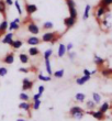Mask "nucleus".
Segmentation results:
<instances>
[{
  "instance_id": "1",
  "label": "nucleus",
  "mask_w": 112,
  "mask_h": 121,
  "mask_svg": "<svg viewBox=\"0 0 112 121\" xmlns=\"http://www.w3.org/2000/svg\"><path fill=\"white\" fill-rule=\"evenodd\" d=\"M66 3H67L68 10H69V17L74 18V19H77V17H78V12H77L76 3H75V1L74 0H66Z\"/></svg>"
},
{
  "instance_id": "2",
  "label": "nucleus",
  "mask_w": 112,
  "mask_h": 121,
  "mask_svg": "<svg viewBox=\"0 0 112 121\" xmlns=\"http://www.w3.org/2000/svg\"><path fill=\"white\" fill-rule=\"evenodd\" d=\"M57 34H59V33H58V32H56V31L46 32V33H44V34H43V36H42V39H41V41H43V42H51Z\"/></svg>"
},
{
  "instance_id": "3",
  "label": "nucleus",
  "mask_w": 112,
  "mask_h": 121,
  "mask_svg": "<svg viewBox=\"0 0 112 121\" xmlns=\"http://www.w3.org/2000/svg\"><path fill=\"white\" fill-rule=\"evenodd\" d=\"M33 85H34V82H33V80H30L29 78H23V80H22V90L23 91H26V90L32 89Z\"/></svg>"
},
{
  "instance_id": "4",
  "label": "nucleus",
  "mask_w": 112,
  "mask_h": 121,
  "mask_svg": "<svg viewBox=\"0 0 112 121\" xmlns=\"http://www.w3.org/2000/svg\"><path fill=\"white\" fill-rule=\"evenodd\" d=\"M28 31H29L30 33H32L33 35H37L38 33H40V28L37 26L36 23L31 21V22H29V24H28Z\"/></svg>"
},
{
  "instance_id": "5",
  "label": "nucleus",
  "mask_w": 112,
  "mask_h": 121,
  "mask_svg": "<svg viewBox=\"0 0 112 121\" xmlns=\"http://www.w3.org/2000/svg\"><path fill=\"white\" fill-rule=\"evenodd\" d=\"M1 42H2L3 44H8L11 46V44H12V42H13V33L12 32H8V33L3 36Z\"/></svg>"
},
{
  "instance_id": "6",
  "label": "nucleus",
  "mask_w": 112,
  "mask_h": 121,
  "mask_svg": "<svg viewBox=\"0 0 112 121\" xmlns=\"http://www.w3.org/2000/svg\"><path fill=\"white\" fill-rule=\"evenodd\" d=\"M41 43V39H38L36 35H33V36H30L28 40H26V44L31 45V46H36Z\"/></svg>"
},
{
  "instance_id": "7",
  "label": "nucleus",
  "mask_w": 112,
  "mask_h": 121,
  "mask_svg": "<svg viewBox=\"0 0 112 121\" xmlns=\"http://www.w3.org/2000/svg\"><path fill=\"white\" fill-rule=\"evenodd\" d=\"M25 10H26L28 16H31V14H33V13H35L36 11H37V7H36V4H34V3H26Z\"/></svg>"
},
{
  "instance_id": "8",
  "label": "nucleus",
  "mask_w": 112,
  "mask_h": 121,
  "mask_svg": "<svg viewBox=\"0 0 112 121\" xmlns=\"http://www.w3.org/2000/svg\"><path fill=\"white\" fill-rule=\"evenodd\" d=\"M77 22V19H74V18H71V17H67V18H65L64 19V24L66 26V29H71L73 26H75V23Z\"/></svg>"
},
{
  "instance_id": "9",
  "label": "nucleus",
  "mask_w": 112,
  "mask_h": 121,
  "mask_svg": "<svg viewBox=\"0 0 112 121\" xmlns=\"http://www.w3.org/2000/svg\"><path fill=\"white\" fill-rule=\"evenodd\" d=\"M2 62L4 64H13V62H14V53H13V52L8 53V54L3 57Z\"/></svg>"
},
{
  "instance_id": "10",
  "label": "nucleus",
  "mask_w": 112,
  "mask_h": 121,
  "mask_svg": "<svg viewBox=\"0 0 112 121\" xmlns=\"http://www.w3.org/2000/svg\"><path fill=\"white\" fill-rule=\"evenodd\" d=\"M87 113L91 115L93 118H96L97 120H103V119H104V113L101 112L100 110H98V111H89V112H87Z\"/></svg>"
},
{
  "instance_id": "11",
  "label": "nucleus",
  "mask_w": 112,
  "mask_h": 121,
  "mask_svg": "<svg viewBox=\"0 0 112 121\" xmlns=\"http://www.w3.org/2000/svg\"><path fill=\"white\" fill-rule=\"evenodd\" d=\"M66 45L61 43V44L58 45V50H57V56L58 57H63L65 54H66Z\"/></svg>"
},
{
  "instance_id": "12",
  "label": "nucleus",
  "mask_w": 112,
  "mask_h": 121,
  "mask_svg": "<svg viewBox=\"0 0 112 121\" xmlns=\"http://www.w3.org/2000/svg\"><path fill=\"white\" fill-rule=\"evenodd\" d=\"M89 79H90V76H86V75H83V76L78 77V78H77L76 84L77 85H79V86H81V85H83V84H86Z\"/></svg>"
},
{
  "instance_id": "13",
  "label": "nucleus",
  "mask_w": 112,
  "mask_h": 121,
  "mask_svg": "<svg viewBox=\"0 0 112 121\" xmlns=\"http://www.w3.org/2000/svg\"><path fill=\"white\" fill-rule=\"evenodd\" d=\"M19 108L24 110V111H30V109L32 108V105H31L29 101H22L19 105Z\"/></svg>"
},
{
  "instance_id": "14",
  "label": "nucleus",
  "mask_w": 112,
  "mask_h": 121,
  "mask_svg": "<svg viewBox=\"0 0 112 121\" xmlns=\"http://www.w3.org/2000/svg\"><path fill=\"white\" fill-rule=\"evenodd\" d=\"M107 12V8L106 7H102V6H100L98 9H97L96 11V17L97 18H101V17H103L104 14H106Z\"/></svg>"
},
{
  "instance_id": "15",
  "label": "nucleus",
  "mask_w": 112,
  "mask_h": 121,
  "mask_svg": "<svg viewBox=\"0 0 112 121\" xmlns=\"http://www.w3.org/2000/svg\"><path fill=\"white\" fill-rule=\"evenodd\" d=\"M44 60H45V68H46L47 75H48V76H52V75H53V72H52L51 60H50V58H44Z\"/></svg>"
},
{
  "instance_id": "16",
  "label": "nucleus",
  "mask_w": 112,
  "mask_h": 121,
  "mask_svg": "<svg viewBox=\"0 0 112 121\" xmlns=\"http://www.w3.org/2000/svg\"><path fill=\"white\" fill-rule=\"evenodd\" d=\"M20 29V24L19 23H16L11 21L9 23V26H8V32H12V31H17V30Z\"/></svg>"
},
{
  "instance_id": "17",
  "label": "nucleus",
  "mask_w": 112,
  "mask_h": 121,
  "mask_svg": "<svg viewBox=\"0 0 112 121\" xmlns=\"http://www.w3.org/2000/svg\"><path fill=\"white\" fill-rule=\"evenodd\" d=\"M8 26H9V24H8V21H7L6 19L0 23V35L3 34V33L8 30Z\"/></svg>"
},
{
  "instance_id": "18",
  "label": "nucleus",
  "mask_w": 112,
  "mask_h": 121,
  "mask_svg": "<svg viewBox=\"0 0 112 121\" xmlns=\"http://www.w3.org/2000/svg\"><path fill=\"white\" fill-rule=\"evenodd\" d=\"M22 45H23V41H21V40H13L11 48H14V50H18V48H22Z\"/></svg>"
},
{
  "instance_id": "19",
  "label": "nucleus",
  "mask_w": 112,
  "mask_h": 121,
  "mask_svg": "<svg viewBox=\"0 0 112 121\" xmlns=\"http://www.w3.org/2000/svg\"><path fill=\"white\" fill-rule=\"evenodd\" d=\"M19 60L22 64H28L30 58H29V55H26L25 53H21V54L19 55Z\"/></svg>"
},
{
  "instance_id": "20",
  "label": "nucleus",
  "mask_w": 112,
  "mask_h": 121,
  "mask_svg": "<svg viewBox=\"0 0 112 121\" xmlns=\"http://www.w3.org/2000/svg\"><path fill=\"white\" fill-rule=\"evenodd\" d=\"M78 112H83V110L80 107H78V106H74V107H71V110H69V113H71V116L73 117L74 115H76V113H78Z\"/></svg>"
},
{
  "instance_id": "21",
  "label": "nucleus",
  "mask_w": 112,
  "mask_h": 121,
  "mask_svg": "<svg viewBox=\"0 0 112 121\" xmlns=\"http://www.w3.org/2000/svg\"><path fill=\"white\" fill-rule=\"evenodd\" d=\"M6 10H7V4L4 2V0H0V13L6 18Z\"/></svg>"
},
{
  "instance_id": "22",
  "label": "nucleus",
  "mask_w": 112,
  "mask_h": 121,
  "mask_svg": "<svg viewBox=\"0 0 112 121\" xmlns=\"http://www.w3.org/2000/svg\"><path fill=\"white\" fill-rule=\"evenodd\" d=\"M40 54V50L35 46H32V48H29V55L30 56H37Z\"/></svg>"
},
{
  "instance_id": "23",
  "label": "nucleus",
  "mask_w": 112,
  "mask_h": 121,
  "mask_svg": "<svg viewBox=\"0 0 112 121\" xmlns=\"http://www.w3.org/2000/svg\"><path fill=\"white\" fill-rule=\"evenodd\" d=\"M90 9H91V6L90 4H87L85 7V11H83V20H87L89 18V12H90Z\"/></svg>"
},
{
  "instance_id": "24",
  "label": "nucleus",
  "mask_w": 112,
  "mask_h": 121,
  "mask_svg": "<svg viewBox=\"0 0 112 121\" xmlns=\"http://www.w3.org/2000/svg\"><path fill=\"white\" fill-rule=\"evenodd\" d=\"M53 28H54V23L52 21H45L43 23V29L44 30H52Z\"/></svg>"
},
{
  "instance_id": "25",
  "label": "nucleus",
  "mask_w": 112,
  "mask_h": 121,
  "mask_svg": "<svg viewBox=\"0 0 112 121\" xmlns=\"http://www.w3.org/2000/svg\"><path fill=\"white\" fill-rule=\"evenodd\" d=\"M93 62H95V64H96V65L100 66V65H102V64L104 63V60H103L102 57L98 56V55H95V57H93Z\"/></svg>"
},
{
  "instance_id": "26",
  "label": "nucleus",
  "mask_w": 112,
  "mask_h": 121,
  "mask_svg": "<svg viewBox=\"0 0 112 121\" xmlns=\"http://www.w3.org/2000/svg\"><path fill=\"white\" fill-rule=\"evenodd\" d=\"M64 73H65V70L63 69V68H61V69L54 72V73H53V76H54L55 78H62V77L64 76Z\"/></svg>"
},
{
  "instance_id": "27",
  "label": "nucleus",
  "mask_w": 112,
  "mask_h": 121,
  "mask_svg": "<svg viewBox=\"0 0 112 121\" xmlns=\"http://www.w3.org/2000/svg\"><path fill=\"white\" fill-rule=\"evenodd\" d=\"M75 99L79 102H83L85 101V99H86V96H85V94L78 92V94H76V96H75Z\"/></svg>"
},
{
  "instance_id": "28",
  "label": "nucleus",
  "mask_w": 112,
  "mask_h": 121,
  "mask_svg": "<svg viewBox=\"0 0 112 121\" xmlns=\"http://www.w3.org/2000/svg\"><path fill=\"white\" fill-rule=\"evenodd\" d=\"M92 100L97 104H100V101H101V96L98 94V92H93L92 94Z\"/></svg>"
},
{
  "instance_id": "29",
  "label": "nucleus",
  "mask_w": 112,
  "mask_h": 121,
  "mask_svg": "<svg viewBox=\"0 0 112 121\" xmlns=\"http://www.w3.org/2000/svg\"><path fill=\"white\" fill-rule=\"evenodd\" d=\"M19 98H20V100H22V101H29L30 96L28 95V94H25V92H21L19 95Z\"/></svg>"
},
{
  "instance_id": "30",
  "label": "nucleus",
  "mask_w": 112,
  "mask_h": 121,
  "mask_svg": "<svg viewBox=\"0 0 112 121\" xmlns=\"http://www.w3.org/2000/svg\"><path fill=\"white\" fill-rule=\"evenodd\" d=\"M37 78L40 80H42V82H50L51 80V76H45V75H43V74H38L37 75Z\"/></svg>"
},
{
  "instance_id": "31",
  "label": "nucleus",
  "mask_w": 112,
  "mask_h": 121,
  "mask_svg": "<svg viewBox=\"0 0 112 121\" xmlns=\"http://www.w3.org/2000/svg\"><path fill=\"white\" fill-rule=\"evenodd\" d=\"M109 104L108 102H103L102 105H101V107H100V111L101 112H103V113H106L108 110H109Z\"/></svg>"
},
{
  "instance_id": "32",
  "label": "nucleus",
  "mask_w": 112,
  "mask_h": 121,
  "mask_svg": "<svg viewBox=\"0 0 112 121\" xmlns=\"http://www.w3.org/2000/svg\"><path fill=\"white\" fill-rule=\"evenodd\" d=\"M13 4L16 6V9H17V11H18V13H19V16H21L22 14V8H21V6H20V3H19V1L18 0H16V1H13Z\"/></svg>"
},
{
  "instance_id": "33",
  "label": "nucleus",
  "mask_w": 112,
  "mask_h": 121,
  "mask_svg": "<svg viewBox=\"0 0 112 121\" xmlns=\"http://www.w3.org/2000/svg\"><path fill=\"white\" fill-rule=\"evenodd\" d=\"M41 104H42V101L40 100V99H37V100H34V101H33V105H32V108L34 109V110H37V109L40 108Z\"/></svg>"
},
{
  "instance_id": "34",
  "label": "nucleus",
  "mask_w": 112,
  "mask_h": 121,
  "mask_svg": "<svg viewBox=\"0 0 112 121\" xmlns=\"http://www.w3.org/2000/svg\"><path fill=\"white\" fill-rule=\"evenodd\" d=\"M53 55V50L52 48H48L44 52V58H50Z\"/></svg>"
},
{
  "instance_id": "35",
  "label": "nucleus",
  "mask_w": 112,
  "mask_h": 121,
  "mask_svg": "<svg viewBox=\"0 0 112 121\" xmlns=\"http://www.w3.org/2000/svg\"><path fill=\"white\" fill-rule=\"evenodd\" d=\"M86 105H87V108L88 109H93L96 107V102L93 101V100H88Z\"/></svg>"
},
{
  "instance_id": "36",
  "label": "nucleus",
  "mask_w": 112,
  "mask_h": 121,
  "mask_svg": "<svg viewBox=\"0 0 112 121\" xmlns=\"http://www.w3.org/2000/svg\"><path fill=\"white\" fill-rule=\"evenodd\" d=\"M112 4V0H101V6L102 7H109Z\"/></svg>"
},
{
  "instance_id": "37",
  "label": "nucleus",
  "mask_w": 112,
  "mask_h": 121,
  "mask_svg": "<svg viewBox=\"0 0 112 121\" xmlns=\"http://www.w3.org/2000/svg\"><path fill=\"white\" fill-rule=\"evenodd\" d=\"M8 74V69L6 67H0V77H4Z\"/></svg>"
},
{
  "instance_id": "38",
  "label": "nucleus",
  "mask_w": 112,
  "mask_h": 121,
  "mask_svg": "<svg viewBox=\"0 0 112 121\" xmlns=\"http://www.w3.org/2000/svg\"><path fill=\"white\" fill-rule=\"evenodd\" d=\"M83 115H85V112H78V113H76V115L73 116V118L75 119H78V120H80V119L83 117Z\"/></svg>"
},
{
  "instance_id": "39",
  "label": "nucleus",
  "mask_w": 112,
  "mask_h": 121,
  "mask_svg": "<svg viewBox=\"0 0 112 121\" xmlns=\"http://www.w3.org/2000/svg\"><path fill=\"white\" fill-rule=\"evenodd\" d=\"M101 74H102L103 76H109L110 74H112V69H103L101 72Z\"/></svg>"
},
{
  "instance_id": "40",
  "label": "nucleus",
  "mask_w": 112,
  "mask_h": 121,
  "mask_svg": "<svg viewBox=\"0 0 112 121\" xmlns=\"http://www.w3.org/2000/svg\"><path fill=\"white\" fill-rule=\"evenodd\" d=\"M68 57H69V60H74L75 57H76V53L75 52H68Z\"/></svg>"
},
{
  "instance_id": "41",
  "label": "nucleus",
  "mask_w": 112,
  "mask_h": 121,
  "mask_svg": "<svg viewBox=\"0 0 112 121\" xmlns=\"http://www.w3.org/2000/svg\"><path fill=\"white\" fill-rule=\"evenodd\" d=\"M73 48H74V44H73V43H68V44L66 45V51L71 52V50H73Z\"/></svg>"
},
{
  "instance_id": "42",
  "label": "nucleus",
  "mask_w": 112,
  "mask_h": 121,
  "mask_svg": "<svg viewBox=\"0 0 112 121\" xmlns=\"http://www.w3.org/2000/svg\"><path fill=\"white\" fill-rule=\"evenodd\" d=\"M44 90H45V87L43 86V85H41V86H38V92L37 94H40V95H43V92H44Z\"/></svg>"
},
{
  "instance_id": "43",
  "label": "nucleus",
  "mask_w": 112,
  "mask_h": 121,
  "mask_svg": "<svg viewBox=\"0 0 112 121\" xmlns=\"http://www.w3.org/2000/svg\"><path fill=\"white\" fill-rule=\"evenodd\" d=\"M59 38H61V34H57L54 39H53V40H52L51 42H50V43H52V44H55V43H56V42L58 41V39H59Z\"/></svg>"
},
{
  "instance_id": "44",
  "label": "nucleus",
  "mask_w": 112,
  "mask_h": 121,
  "mask_svg": "<svg viewBox=\"0 0 112 121\" xmlns=\"http://www.w3.org/2000/svg\"><path fill=\"white\" fill-rule=\"evenodd\" d=\"M19 72H20V73L26 74V73H29V69H28V68H25V67H20V68H19Z\"/></svg>"
},
{
  "instance_id": "45",
  "label": "nucleus",
  "mask_w": 112,
  "mask_h": 121,
  "mask_svg": "<svg viewBox=\"0 0 112 121\" xmlns=\"http://www.w3.org/2000/svg\"><path fill=\"white\" fill-rule=\"evenodd\" d=\"M83 75H86V76H91V72H90L89 69L85 68V69H83Z\"/></svg>"
},
{
  "instance_id": "46",
  "label": "nucleus",
  "mask_w": 112,
  "mask_h": 121,
  "mask_svg": "<svg viewBox=\"0 0 112 121\" xmlns=\"http://www.w3.org/2000/svg\"><path fill=\"white\" fill-rule=\"evenodd\" d=\"M41 97H42V96L40 95V94H34V95H33V101H34V100H37V99H40Z\"/></svg>"
},
{
  "instance_id": "47",
  "label": "nucleus",
  "mask_w": 112,
  "mask_h": 121,
  "mask_svg": "<svg viewBox=\"0 0 112 121\" xmlns=\"http://www.w3.org/2000/svg\"><path fill=\"white\" fill-rule=\"evenodd\" d=\"M4 2H6L7 6H12L13 4V0H4Z\"/></svg>"
},
{
  "instance_id": "48",
  "label": "nucleus",
  "mask_w": 112,
  "mask_h": 121,
  "mask_svg": "<svg viewBox=\"0 0 112 121\" xmlns=\"http://www.w3.org/2000/svg\"><path fill=\"white\" fill-rule=\"evenodd\" d=\"M13 22H16V23H19V24H20V22H21V20H20V18H16V19L13 20Z\"/></svg>"
},
{
  "instance_id": "49",
  "label": "nucleus",
  "mask_w": 112,
  "mask_h": 121,
  "mask_svg": "<svg viewBox=\"0 0 112 121\" xmlns=\"http://www.w3.org/2000/svg\"><path fill=\"white\" fill-rule=\"evenodd\" d=\"M17 121H26V120H24V119H21V118H19V119H17Z\"/></svg>"
}]
</instances>
